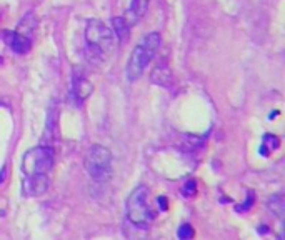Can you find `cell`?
<instances>
[{
  "label": "cell",
  "mask_w": 285,
  "mask_h": 240,
  "mask_svg": "<svg viewBox=\"0 0 285 240\" xmlns=\"http://www.w3.org/2000/svg\"><path fill=\"white\" fill-rule=\"evenodd\" d=\"M252 204H254V194H252V192H249V200H247V204L237 205V212H242V210H249Z\"/></svg>",
  "instance_id": "15"
},
{
  "label": "cell",
  "mask_w": 285,
  "mask_h": 240,
  "mask_svg": "<svg viewBox=\"0 0 285 240\" xmlns=\"http://www.w3.org/2000/svg\"><path fill=\"white\" fill-rule=\"evenodd\" d=\"M4 175H5V170L0 172V184H2V180H4Z\"/></svg>",
  "instance_id": "17"
},
{
  "label": "cell",
  "mask_w": 285,
  "mask_h": 240,
  "mask_svg": "<svg viewBox=\"0 0 285 240\" xmlns=\"http://www.w3.org/2000/svg\"><path fill=\"white\" fill-rule=\"evenodd\" d=\"M112 32L117 37L119 43H125L130 39V25L124 17H113L112 19Z\"/></svg>",
  "instance_id": "9"
},
{
  "label": "cell",
  "mask_w": 285,
  "mask_h": 240,
  "mask_svg": "<svg viewBox=\"0 0 285 240\" xmlns=\"http://www.w3.org/2000/svg\"><path fill=\"white\" fill-rule=\"evenodd\" d=\"M195 194H197V182H195V180H187L185 185L182 187V195H184V197L190 199V197H194Z\"/></svg>",
  "instance_id": "14"
},
{
  "label": "cell",
  "mask_w": 285,
  "mask_h": 240,
  "mask_svg": "<svg viewBox=\"0 0 285 240\" xmlns=\"http://www.w3.org/2000/svg\"><path fill=\"white\" fill-rule=\"evenodd\" d=\"M267 207L278 220H283V215H285V197H283V194L272 195V197L267 200Z\"/></svg>",
  "instance_id": "10"
},
{
  "label": "cell",
  "mask_w": 285,
  "mask_h": 240,
  "mask_svg": "<svg viewBox=\"0 0 285 240\" xmlns=\"http://www.w3.org/2000/svg\"><path fill=\"white\" fill-rule=\"evenodd\" d=\"M55 165V152L50 144L32 147L22 157L24 195L40 197L50 187V175Z\"/></svg>",
  "instance_id": "1"
},
{
  "label": "cell",
  "mask_w": 285,
  "mask_h": 240,
  "mask_svg": "<svg viewBox=\"0 0 285 240\" xmlns=\"http://www.w3.org/2000/svg\"><path fill=\"white\" fill-rule=\"evenodd\" d=\"M85 48L87 58L92 64H102L115 50V37L110 27H107L102 20L90 19L85 25Z\"/></svg>",
  "instance_id": "2"
},
{
  "label": "cell",
  "mask_w": 285,
  "mask_h": 240,
  "mask_svg": "<svg viewBox=\"0 0 285 240\" xmlns=\"http://www.w3.org/2000/svg\"><path fill=\"white\" fill-rule=\"evenodd\" d=\"M125 212H127L129 222L137 228H149L155 219V210L150 205V192L145 185H139L130 192L125 202Z\"/></svg>",
  "instance_id": "4"
},
{
  "label": "cell",
  "mask_w": 285,
  "mask_h": 240,
  "mask_svg": "<svg viewBox=\"0 0 285 240\" xmlns=\"http://www.w3.org/2000/svg\"><path fill=\"white\" fill-rule=\"evenodd\" d=\"M160 43H162V35L158 32H150V34H147L142 39L140 43H137L134 47L132 53H130L127 69H125V75H127L129 82L139 80L144 75L147 67L152 62V58L155 57L157 50L160 48Z\"/></svg>",
  "instance_id": "3"
},
{
  "label": "cell",
  "mask_w": 285,
  "mask_h": 240,
  "mask_svg": "<svg viewBox=\"0 0 285 240\" xmlns=\"http://www.w3.org/2000/svg\"><path fill=\"white\" fill-rule=\"evenodd\" d=\"M280 147V139L273 134H265L262 137V145H260V154L267 157L268 155V150H277Z\"/></svg>",
  "instance_id": "11"
},
{
  "label": "cell",
  "mask_w": 285,
  "mask_h": 240,
  "mask_svg": "<svg viewBox=\"0 0 285 240\" xmlns=\"http://www.w3.org/2000/svg\"><path fill=\"white\" fill-rule=\"evenodd\" d=\"M55 117H57V113H55V108H50L48 110V120H47V127H45V137L48 142L53 140V137H55V134H57V127H55Z\"/></svg>",
  "instance_id": "12"
},
{
  "label": "cell",
  "mask_w": 285,
  "mask_h": 240,
  "mask_svg": "<svg viewBox=\"0 0 285 240\" xmlns=\"http://www.w3.org/2000/svg\"><path fill=\"white\" fill-rule=\"evenodd\" d=\"M84 167L89 177L97 184L107 182L112 177V154L103 145H92L87 152Z\"/></svg>",
  "instance_id": "5"
},
{
  "label": "cell",
  "mask_w": 285,
  "mask_h": 240,
  "mask_svg": "<svg viewBox=\"0 0 285 240\" xmlns=\"http://www.w3.org/2000/svg\"><path fill=\"white\" fill-rule=\"evenodd\" d=\"M157 204H158V207H160V210H162V212H165V210L168 209L167 197H163V195H160V197L157 199Z\"/></svg>",
  "instance_id": "16"
},
{
  "label": "cell",
  "mask_w": 285,
  "mask_h": 240,
  "mask_svg": "<svg viewBox=\"0 0 285 240\" xmlns=\"http://www.w3.org/2000/svg\"><path fill=\"white\" fill-rule=\"evenodd\" d=\"M92 90H94V87H92V84L85 77H82L77 72L72 75V79H70L69 99L75 107H82V103L90 97Z\"/></svg>",
  "instance_id": "6"
},
{
  "label": "cell",
  "mask_w": 285,
  "mask_h": 240,
  "mask_svg": "<svg viewBox=\"0 0 285 240\" xmlns=\"http://www.w3.org/2000/svg\"><path fill=\"white\" fill-rule=\"evenodd\" d=\"M2 39L7 45L12 48L19 55H25L27 52L32 48V40L29 35L22 34L19 30H2Z\"/></svg>",
  "instance_id": "7"
},
{
  "label": "cell",
  "mask_w": 285,
  "mask_h": 240,
  "mask_svg": "<svg viewBox=\"0 0 285 240\" xmlns=\"http://www.w3.org/2000/svg\"><path fill=\"white\" fill-rule=\"evenodd\" d=\"M152 0H130V5L125 14V20L129 22V25H135L137 22H140L145 17V14L149 12Z\"/></svg>",
  "instance_id": "8"
},
{
  "label": "cell",
  "mask_w": 285,
  "mask_h": 240,
  "mask_svg": "<svg viewBox=\"0 0 285 240\" xmlns=\"http://www.w3.org/2000/svg\"><path fill=\"white\" fill-rule=\"evenodd\" d=\"M195 235V232H194V228H192L190 223H184V225H180L179 227V230H177V237L180 240H189Z\"/></svg>",
  "instance_id": "13"
}]
</instances>
